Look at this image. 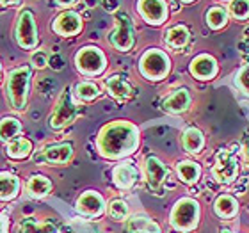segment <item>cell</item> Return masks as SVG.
<instances>
[{
    "instance_id": "cell-42",
    "label": "cell",
    "mask_w": 249,
    "mask_h": 233,
    "mask_svg": "<svg viewBox=\"0 0 249 233\" xmlns=\"http://www.w3.org/2000/svg\"><path fill=\"white\" fill-rule=\"evenodd\" d=\"M182 2H192V0H182Z\"/></svg>"
},
{
    "instance_id": "cell-23",
    "label": "cell",
    "mask_w": 249,
    "mask_h": 233,
    "mask_svg": "<svg viewBox=\"0 0 249 233\" xmlns=\"http://www.w3.org/2000/svg\"><path fill=\"white\" fill-rule=\"evenodd\" d=\"M18 192H20V180H18V176L9 171L0 173V199L2 201H9V199L18 196Z\"/></svg>"
},
{
    "instance_id": "cell-12",
    "label": "cell",
    "mask_w": 249,
    "mask_h": 233,
    "mask_svg": "<svg viewBox=\"0 0 249 233\" xmlns=\"http://www.w3.org/2000/svg\"><path fill=\"white\" fill-rule=\"evenodd\" d=\"M144 178L151 191H159L167 178L166 164L157 157H146L144 161Z\"/></svg>"
},
{
    "instance_id": "cell-27",
    "label": "cell",
    "mask_w": 249,
    "mask_h": 233,
    "mask_svg": "<svg viewBox=\"0 0 249 233\" xmlns=\"http://www.w3.org/2000/svg\"><path fill=\"white\" fill-rule=\"evenodd\" d=\"M189 29L183 25H175L171 27L169 31L166 32V45L169 48H175V50H180L189 43Z\"/></svg>"
},
{
    "instance_id": "cell-30",
    "label": "cell",
    "mask_w": 249,
    "mask_h": 233,
    "mask_svg": "<svg viewBox=\"0 0 249 233\" xmlns=\"http://www.w3.org/2000/svg\"><path fill=\"white\" fill-rule=\"evenodd\" d=\"M98 94L100 89L94 82H80L75 88V96L82 102H91V100L98 98Z\"/></svg>"
},
{
    "instance_id": "cell-26",
    "label": "cell",
    "mask_w": 249,
    "mask_h": 233,
    "mask_svg": "<svg viewBox=\"0 0 249 233\" xmlns=\"http://www.w3.org/2000/svg\"><path fill=\"white\" fill-rule=\"evenodd\" d=\"M50 191H52V181L48 180L47 176L34 175L27 181V192L32 197H45L50 194Z\"/></svg>"
},
{
    "instance_id": "cell-21",
    "label": "cell",
    "mask_w": 249,
    "mask_h": 233,
    "mask_svg": "<svg viewBox=\"0 0 249 233\" xmlns=\"http://www.w3.org/2000/svg\"><path fill=\"white\" fill-rule=\"evenodd\" d=\"M105 88H107L110 96H114L116 100H126L134 93L130 82L124 77H121V75H110L105 80Z\"/></svg>"
},
{
    "instance_id": "cell-18",
    "label": "cell",
    "mask_w": 249,
    "mask_h": 233,
    "mask_svg": "<svg viewBox=\"0 0 249 233\" xmlns=\"http://www.w3.org/2000/svg\"><path fill=\"white\" fill-rule=\"evenodd\" d=\"M239 199L231 194H221L213 199V214L223 221H231L239 215Z\"/></svg>"
},
{
    "instance_id": "cell-35",
    "label": "cell",
    "mask_w": 249,
    "mask_h": 233,
    "mask_svg": "<svg viewBox=\"0 0 249 233\" xmlns=\"http://www.w3.org/2000/svg\"><path fill=\"white\" fill-rule=\"evenodd\" d=\"M102 5L107 11H114L118 7V0H102Z\"/></svg>"
},
{
    "instance_id": "cell-6",
    "label": "cell",
    "mask_w": 249,
    "mask_h": 233,
    "mask_svg": "<svg viewBox=\"0 0 249 233\" xmlns=\"http://www.w3.org/2000/svg\"><path fill=\"white\" fill-rule=\"evenodd\" d=\"M75 118H77V104H75V100L70 93V88H66L59 96L55 109L50 116V126L53 130H61L66 125L73 123Z\"/></svg>"
},
{
    "instance_id": "cell-19",
    "label": "cell",
    "mask_w": 249,
    "mask_h": 233,
    "mask_svg": "<svg viewBox=\"0 0 249 233\" xmlns=\"http://www.w3.org/2000/svg\"><path fill=\"white\" fill-rule=\"evenodd\" d=\"M124 233H162V228L144 214H135L124 221Z\"/></svg>"
},
{
    "instance_id": "cell-15",
    "label": "cell",
    "mask_w": 249,
    "mask_h": 233,
    "mask_svg": "<svg viewBox=\"0 0 249 233\" xmlns=\"http://www.w3.org/2000/svg\"><path fill=\"white\" fill-rule=\"evenodd\" d=\"M43 162L52 164V166H64L71 161L73 157V146L70 143H59V144H52L45 148V151L39 153Z\"/></svg>"
},
{
    "instance_id": "cell-29",
    "label": "cell",
    "mask_w": 249,
    "mask_h": 233,
    "mask_svg": "<svg viewBox=\"0 0 249 233\" xmlns=\"http://www.w3.org/2000/svg\"><path fill=\"white\" fill-rule=\"evenodd\" d=\"M107 215H109L112 221H120V223H124L130 215V210H128V205L123 201V199H112L109 201L107 205Z\"/></svg>"
},
{
    "instance_id": "cell-7",
    "label": "cell",
    "mask_w": 249,
    "mask_h": 233,
    "mask_svg": "<svg viewBox=\"0 0 249 233\" xmlns=\"http://www.w3.org/2000/svg\"><path fill=\"white\" fill-rule=\"evenodd\" d=\"M116 31L110 34V45L120 50V52H128L130 48L134 47V27H132V20L128 18V15L120 13L116 16Z\"/></svg>"
},
{
    "instance_id": "cell-17",
    "label": "cell",
    "mask_w": 249,
    "mask_h": 233,
    "mask_svg": "<svg viewBox=\"0 0 249 233\" xmlns=\"http://www.w3.org/2000/svg\"><path fill=\"white\" fill-rule=\"evenodd\" d=\"M112 180H114L118 189L128 191L139 180V171H137V167L132 162H123V164H118L112 169Z\"/></svg>"
},
{
    "instance_id": "cell-31",
    "label": "cell",
    "mask_w": 249,
    "mask_h": 233,
    "mask_svg": "<svg viewBox=\"0 0 249 233\" xmlns=\"http://www.w3.org/2000/svg\"><path fill=\"white\" fill-rule=\"evenodd\" d=\"M226 21H228V16H226V11L223 7H212V9H208L207 23L210 29L219 31V29H223L226 25Z\"/></svg>"
},
{
    "instance_id": "cell-38",
    "label": "cell",
    "mask_w": 249,
    "mask_h": 233,
    "mask_svg": "<svg viewBox=\"0 0 249 233\" xmlns=\"http://www.w3.org/2000/svg\"><path fill=\"white\" fill-rule=\"evenodd\" d=\"M244 157H246V162H248V166H249V143L244 144Z\"/></svg>"
},
{
    "instance_id": "cell-36",
    "label": "cell",
    "mask_w": 249,
    "mask_h": 233,
    "mask_svg": "<svg viewBox=\"0 0 249 233\" xmlns=\"http://www.w3.org/2000/svg\"><path fill=\"white\" fill-rule=\"evenodd\" d=\"M0 233H7V219L4 214H0Z\"/></svg>"
},
{
    "instance_id": "cell-39",
    "label": "cell",
    "mask_w": 249,
    "mask_h": 233,
    "mask_svg": "<svg viewBox=\"0 0 249 233\" xmlns=\"http://www.w3.org/2000/svg\"><path fill=\"white\" fill-rule=\"evenodd\" d=\"M18 0H0V4L2 5H13V4H16Z\"/></svg>"
},
{
    "instance_id": "cell-24",
    "label": "cell",
    "mask_w": 249,
    "mask_h": 233,
    "mask_svg": "<svg viewBox=\"0 0 249 233\" xmlns=\"http://www.w3.org/2000/svg\"><path fill=\"white\" fill-rule=\"evenodd\" d=\"M177 175L183 183L194 185L201 176V166L194 161H182L177 164Z\"/></svg>"
},
{
    "instance_id": "cell-2",
    "label": "cell",
    "mask_w": 249,
    "mask_h": 233,
    "mask_svg": "<svg viewBox=\"0 0 249 233\" xmlns=\"http://www.w3.org/2000/svg\"><path fill=\"white\" fill-rule=\"evenodd\" d=\"M199 215H201V207L194 197H180L169 215V223L177 232H192L199 224Z\"/></svg>"
},
{
    "instance_id": "cell-14",
    "label": "cell",
    "mask_w": 249,
    "mask_h": 233,
    "mask_svg": "<svg viewBox=\"0 0 249 233\" xmlns=\"http://www.w3.org/2000/svg\"><path fill=\"white\" fill-rule=\"evenodd\" d=\"M80 29H82V20L73 11H64L53 20V32H57L59 36H75L80 32Z\"/></svg>"
},
{
    "instance_id": "cell-13",
    "label": "cell",
    "mask_w": 249,
    "mask_h": 233,
    "mask_svg": "<svg viewBox=\"0 0 249 233\" xmlns=\"http://www.w3.org/2000/svg\"><path fill=\"white\" fill-rule=\"evenodd\" d=\"M191 75L197 80H212L219 72V66H217V61L212 57V55H208V54H201V55H197V57L192 59L191 66Z\"/></svg>"
},
{
    "instance_id": "cell-8",
    "label": "cell",
    "mask_w": 249,
    "mask_h": 233,
    "mask_svg": "<svg viewBox=\"0 0 249 233\" xmlns=\"http://www.w3.org/2000/svg\"><path fill=\"white\" fill-rule=\"evenodd\" d=\"M16 41L23 50H32L37 45V31L34 15L31 11H23L16 23Z\"/></svg>"
},
{
    "instance_id": "cell-4",
    "label": "cell",
    "mask_w": 249,
    "mask_h": 233,
    "mask_svg": "<svg viewBox=\"0 0 249 233\" xmlns=\"http://www.w3.org/2000/svg\"><path fill=\"white\" fill-rule=\"evenodd\" d=\"M169 70H171V61L167 57V54L157 48L144 52L139 61L141 75L148 80H162L167 77Z\"/></svg>"
},
{
    "instance_id": "cell-33",
    "label": "cell",
    "mask_w": 249,
    "mask_h": 233,
    "mask_svg": "<svg viewBox=\"0 0 249 233\" xmlns=\"http://www.w3.org/2000/svg\"><path fill=\"white\" fill-rule=\"evenodd\" d=\"M235 84H237L240 93H244L246 96H249V64H244L239 70L237 77H235Z\"/></svg>"
},
{
    "instance_id": "cell-1",
    "label": "cell",
    "mask_w": 249,
    "mask_h": 233,
    "mask_svg": "<svg viewBox=\"0 0 249 233\" xmlns=\"http://www.w3.org/2000/svg\"><path fill=\"white\" fill-rule=\"evenodd\" d=\"M96 146L102 157L109 161H120L137 150L139 130L130 121H112L100 130Z\"/></svg>"
},
{
    "instance_id": "cell-40",
    "label": "cell",
    "mask_w": 249,
    "mask_h": 233,
    "mask_svg": "<svg viewBox=\"0 0 249 233\" xmlns=\"http://www.w3.org/2000/svg\"><path fill=\"white\" fill-rule=\"evenodd\" d=\"M219 233H239V232H233V230H230V228H223Z\"/></svg>"
},
{
    "instance_id": "cell-43",
    "label": "cell",
    "mask_w": 249,
    "mask_h": 233,
    "mask_svg": "<svg viewBox=\"0 0 249 233\" xmlns=\"http://www.w3.org/2000/svg\"><path fill=\"white\" fill-rule=\"evenodd\" d=\"M226 2H228V0H226Z\"/></svg>"
},
{
    "instance_id": "cell-20",
    "label": "cell",
    "mask_w": 249,
    "mask_h": 233,
    "mask_svg": "<svg viewBox=\"0 0 249 233\" xmlns=\"http://www.w3.org/2000/svg\"><path fill=\"white\" fill-rule=\"evenodd\" d=\"M182 146L183 150L191 155H197L201 153L203 148H205V135L199 128L196 126H189V128L183 130L182 134Z\"/></svg>"
},
{
    "instance_id": "cell-5",
    "label": "cell",
    "mask_w": 249,
    "mask_h": 233,
    "mask_svg": "<svg viewBox=\"0 0 249 233\" xmlns=\"http://www.w3.org/2000/svg\"><path fill=\"white\" fill-rule=\"evenodd\" d=\"M75 66L82 75L88 77H94L104 73L107 68V59H105L104 52L96 47H84L82 50H78L75 55Z\"/></svg>"
},
{
    "instance_id": "cell-34",
    "label": "cell",
    "mask_w": 249,
    "mask_h": 233,
    "mask_svg": "<svg viewBox=\"0 0 249 233\" xmlns=\"http://www.w3.org/2000/svg\"><path fill=\"white\" fill-rule=\"evenodd\" d=\"M32 64H34V66L36 68H45L48 64V57H47V54L45 52H41V50H39V52H34L32 54Z\"/></svg>"
},
{
    "instance_id": "cell-16",
    "label": "cell",
    "mask_w": 249,
    "mask_h": 233,
    "mask_svg": "<svg viewBox=\"0 0 249 233\" xmlns=\"http://www.w3.org/2000/svg\"><path fill=\"white\" fill-rule=\"evenodd\" d=\"M191 91L187 88H180L177 91H173L169 96L164 98L162 102V109L169 112V114H182L191 107Z\"/></svg>"
},
{
    "instance_id": "cell-37",
    "label": "cell",
    "mask_w": 249,
    "mask_h": 233,
    "mask_svg": "<svg viewBox=\"0 0 249 233\" xmlns=\"http://www.w3.org/2000/svg\"><path fill=\"white\" fill-rule=\"evenodd\" d=\"M59 5H71V4H75V0H55Z\"/></svg>"
},
{
    "instance_id": "cell-28",
    "label": "cell",
    "mask_w": 249,
    "mask_h": 233,
    "mask_svg": "<svg viewBox=\"0 0 249 233\" xmlns=\"http://www.w3.org/2000/svg\"><path fill=\"white\" fill-rule=\"evenodd\" d=\"M21 125L16 118L0 119V141H13L20 134Z\"/></svg>"
},
{
    "instance_id": "cell-9",
    "label": "cell",
    "mask_w": 249,
    "mask_h": 233,
    "mask_svg": "<svg viewBox=\"0 0 249 233\" xmlns=\"http://www.w3.org/2000/svg\"><path fill=\"white\" fill-rule=\"evenodd\" d=\"M105 199L104 196L96 191H86L78 196L77 203H75V210L84 217H100L105 212Z\"/></svg>"
},
{
    "instance_id": "cell-25",
    "label": "cell",
    "mask_w": 249,
    "mask_h": 233,
    "mask_svg": "<svg viewBox=\"0 0 249 233\" xmlns=\"http://www.w3.org/2000/svg\"><path fill=\"white\" fill-rule=\"evenodd\" d=\"M5 153L9 159H15V161H23L32 153V143L29 139H21V137H16V139L9 141V144L5 148Z\"/></svg>"
},
{
    "instance_id": "cell-3",
    "label": "cell",
    "mask_w": 249,
    "mask_h": 233,
    "mask_svg": "<svg viewBox=\"0 0 249 233\" xmlns=\"http://www.w3.org/2000/svg\"><path fill=\"white\" fill-rule=\"evenodd\" d=\"M32 72L29 66L16 68L7 75V98L13 109L25 110L29 102V89H31Z\"/></svg>"
},
{
    "instance_id": "cell-10",
    "label": "cell",
    "mask_w": 249,
    "mask_h": 233,
    "mask_svg": "<svg viewBox=\"0 0 249 233\" xmlns=\"http://www.w3.org/2000/svg\"><path fill=\"white\" fill-rule=\"evenodd\" d=\"M237 169H239L237 159L230 151H221L215 157V166L212 169V175L219 183H231L237 176Z\"/></svg>"
},
{
    "instance_id": "cell-22",
    "label": "cell",
    "mask_w": 249,
    "mask_h": 233,
    "mask_svg": "<svg viewBox=\"0 0 249 233\" xmlns=\"http://www.w3.org/2000/svg\"><path fill=\"white\" fill-rule=\"evenodd\" d=\"M20 233H59V226L52 219H21Z\"/></svg>"
},
{
    "instance_id": "cell-32",
    "label": "cell",
    "mask_w": 249,
    "mask_h": 233,
    "mask_svg": "<svg viewBox=\"0 0 249 233\" xmlns=\"http://www.w3.org/2000/svg\"><path fill=\"white\" fill-rule=\"evenodd\" d=\"M230 11L235 20H248L249 18V0H233Z\"/></svg>"
},
{
    "instance_id": "cell-41",
    "label": "cell",
    "mask_w": 249,
    "mask_h": 233,
    "mask_svg": "<svg viewBox=\"0 0 249 233\" xmlns=\"http://www.w3.org/2000/svg\"><path fill=\"white\" fill-rule=\"evenodd\" d=\"M0 78H2V64H0Z\"/></svg>"
},
{
    "instance_id": "cell-11",
    "label": "cell",
    "mask_w": 249,
    "mask_h": 233,
    "mask_svg": "<svg viewBox=\"0 0 249 233\" xmlns=\"http://www.w3.org/2000/svg\"><path fill=\"white\" fill-rule=\"evenodd\" d=\"M139 15L151 25H160L167 18V7L164 0H139Z\"/></svg>"
}]
</instances>
